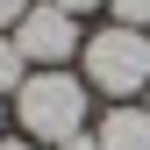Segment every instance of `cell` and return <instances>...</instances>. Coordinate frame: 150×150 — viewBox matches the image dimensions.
Returning <instances> with one entry per match:
<instances>
[{"label": "cell", "instance_id": "9", "mask_svg": "<svg viewBox=\"0 0 150 150\" xmlns=\"http://www.w3.org/2000/svg\"><path fill=\"white\" fill-rule=\"evenodd\" d=\"M57 150H100V136H64Z\"/></svg>", "mask_w": 150, "mask_h": 150}, {"label": "cell", "instance_id": "8", "mask_svg": "<svg viewBox=\"0 0 150 150\" xmlns=\"http://www.w3.org/2000/svg\"><path fill=\"white\" fill-rule=\"evenodd\" d=\"M50 7H64V14H86V7H107V0H50Z\"/></svg>", "mask_w": 150, "mask_h": 150}, {"label": "cell", "instance_id": "10", "mask_svg": "<svg viewBox=\"0 0 150 150\" xmlns=\"http://www.w3.org/2000/svg\"><path fill=\"white\" fill-rule=\"evenodd\" d=\"M0 150H36V143H22V136H0Z\"/></svg>", "mask_w": 150, "mask_h": 150}, {"label": "cell", "instance_id": "3", "mask_svg": "<svg viewBox=\"0 0 150 150\" xmlns=\"http://www.w3.org/2000/svg\"><path fill=\"white\" fill-rule=\"evenodd\" d=\"M14 43H22V57H29V71H64V57L71 50H86V36H79V22H71L64 7H29L22 22H14Z\"/></svg>", "mask_w": 150, "mask_h": 150}, {"label": "cell", "instance_id": "4", "mask_svg": "<svg viewBox=\"0 0 150 150\" xmlns=\"http://www.w3.org/2000/svg\"><path fill=\"white\" fill-rule=\"evenodd\" d=\"M100 136V150H150V107H107V122L93 129Z\"/></svg>", "mask_w": 150, "mask_h": 150}, {"label": "cell", "instance_id": "1", "mask_svg": "<svg viewBox=\"0 0 150 150\" xmlns=\"http://www.w3.org/2000/svg\"><path fill=\"white\" fill-rule=\"evenodd\" d=\"M14 115L50 150L64 136H86V79H71V71H29L22 93H14Z\"/></svg>", "mask_w": 150, "mask_h": 150}, {"label": "cell", "instance_id": "6", "mask_svg": "<svg viewBox=\"0 0 150 150\" xmlns=\"http://www.w3.org/2000/svg\"><path fill=\"white\" fill-rule=\"evenodd\" d=\"M107 14H115L122 29H143L150 22V0H107Z\"/></svg>", "mask_w": 150, "mask_h": 150}, {"label": "cell", "instance_id": "5", "mask_svg": "<svg viewBox=\"0 0 150 150\" xmlns=\"http://www.w3.org/2000/svg\"><path fill=\"white\" fill-rule=\"evenodd\" d=\"M22 79H29L22 43H14V36H0V93H22Z\"/></svg>", "mask_w": 150, "mask_h": 150}, {"label": "cell", "instance_id": "7", "mask_svg": "<svg viewBox=\"0 0 150 150\" xmlns=\"http://www.w3.org/2000/svg\"><path fill=\"white\" fill-rule=\"evenodd\" d=\"M36 7V0H0V29H14V22H22V14Z\"/></svg>", "mask_w": 150, "mask_h": 150}, {"label": "cell", "instance_id": "2", "mask_svg": "<svg viewBox=\"0 0 150 150\" xmlns=\"http://www.w3.org/2000/svg\"><path fill=\"white\" fill-rule=\"evenodd\" d=\"M79 57H86V86H100L107 100H129V93L150 86V36H143V29L107 22L100 36H86Z\"/></svg>", "mask_w": 150, "mask_h": 150}]
</instances>
